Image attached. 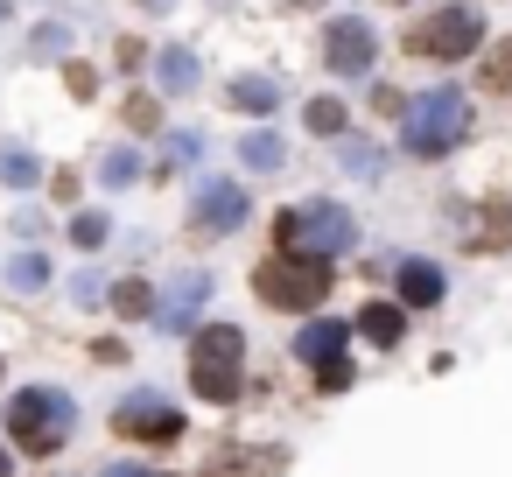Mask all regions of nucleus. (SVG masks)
Returning <instances> with one entry per match:
<instances>
[{"instance_id": "nucleus-1", "label": "nucleus", "mask_w": 512, "mask_h": 477, "mask_svg": "<svg viewBox=\"0 0 512 477\" xmlns=\"http://www.w3.org/2000/svg\"><path fill=\"white\" fill-rule=\"evenodd\" d=\"M71 421H78V400L57 393V386H29V393H15V407H8V435H15L22 456H57L64 435H71Z\"/></svg>"}, {"instance_id": "nucleus-2", "label": "nucleus", "mask_w": 512, "mask_h": 477, "mask_svg": "<svg viewBox=\"0 0 512 477\" xmlns=\"http://www.w3.org/2000/svg\"><path fill=\"white\" fill-rule=\"evenodd\" d=\"M400 120H407V155H449V148L470 134V106H463V92H449V85L414 92V99L400 106Z\"/></svg>"}, {"instance_id": "nucleus-3", "label": "nucleus", "mask_w": 512, "mask_h": 477, "mask_svg": "<svg viewBox=\"0 0 512 477\" xmlns=\"http://www.w3.org/2000/svg\"><path fill=\"white\" fill-rule=\"evenodd\" d=\"M274 225H281V253H302V260H330L358 246V225L337 204H288Z\"/></svg>"}, {"instance_id": "nucleus-4", "label": "nucleus", "mask_w": 512, "mask_h": 477, "mask_svg": "<svg viewBox=\"0 0 512 477\" xmlns=\"http://www.w3.org/2000/svg\"><path fill=\"white\" fill-rule=\"evenodd\" d=\"M239 365H246V337L232 330V323H211V330H197V344H190V386L204 393V400H239Z\"/></svg>"}, {"instance_id": "nucleus-5", "label": "nucleus", "mask_w": 512, "mask_h": 477, "mask_svg": "<svg viewBox=\"0 0 512 477\" xmlns=\"http://www.w3.org/2000/svg\"><path fill=\"white\" fill-rule=\"evenodd\" d=\"M253 288H260L267 309H316V302L330 295V260L281 253V260H267V267L253 274Z\"/></svg>"}, {"instance_id": "nucleus-6", "label": "nucleus", "mask_w": 512, "mask_h": 477, "mask_svg": "<svg viewBox=\"0 0 512 477\" xmlns=\"http://www.w3.org/2000/svg\"><path fill=\"white\" fill-rule=\"evenodd\" d=\"M477 43H484L477 8H435V15L407 36V50H414V57H428V64H456V57H470Z\"/></svg>"}, {"instance_id": "nucleus-7", "label": "nucleus", "mask_w": 512, "mask_h": 477, "mask_svg": "<svg viewBox=\"0 0 512 477\" xmlns=\"http://www.w3.org/2000/svg\"><path fill=\"white\" fill-rule=\"evenodd\" d=\"M372 50H379V36H372L365 22H351V15L323 29V64H330L337 78H365V71H372Z\"/></svg>"}, {"instance_id": "nucleus-8", "label": "nucleus", "mask_w": 512, "mask_h": 477, "mask_svg": "<svg viewBox=\"0 0 512 477\" xmlns=\"http://www.w3.org/2000/svg\"><path fill=\"white\" fill-rule=\"evenodd\" d=\"M204 302H211V274H176V281L162 288V302H155V323H162L169 337H183Z\"/></svg>"}, {"instance_id": "nucleus-9", "label": "nucleus", "mask_w": 512, "mask_h": 477, "mask_svg": "<svg viewBox=\"0 0 512 477\" xmlns=\"http://www.w3.org/2000/svg\"><path fill=\"white\" fill-rule=\"evenodd\" d=\"M120 435H141V442H169V435H183V414L176 407H162V400H148V393H134V400H120Z\"/></svg>"}, {"instance_id": "nucleus-10", "label": "nucleus", "mask_w": 512, "mask_h": 477, "mask_svg": "<svg viewBox=\"0 0 512 477\" xmlns=\"http://www.w3.org/2000/svg\"><path fill=\"white\" fill-rule=\"evenodd\" d=\"M232 225H246V190L239 183H204L197 190V232H232Z\"/></svg>"}, {"instance_id": "nucleus-11", "label": "nucleus", "mask_w": 512, "mask_h": 477, "mask_svg": "<svg viewBox=\"0 0 512 477\" xmlns=\"http://www.w3.org/2000/svg\"><path fill=\"white\" fill-rule=\"evenodd\" d=\"M400 302L407 309H435L442 302V267L435 260H400Z\"/></svg>"}, {"instance_id": "nucleus-12", "label": "nucleus", "mask_w": 512, "mask_h": 477, "mask_svg": "<svg viewBox=\"0 0 512 477\" xmlns=\"http://www.w3.org/2000/svg\"><path fill=\"white\" fill-rule=\"evenodd\" d=\"M344 337H351L344 323H323V316H316V323L295 337V358H309V365H330V358H344Z\"/></svg>"}, {"instance_id": "nucleus-13", "label": "nucleus", "mask_w": 512, "mask_h": 477, "mask_svg": "<svg viewBox=\"0 0 512 477\" xmlns=\"http://www.w3.org/2000/svg\"><path fill=\"white\" fill-rule=\"evenodd\" d=\"M358 330H365L372 344H400V337H407V309H400V302H365V309H358Z\"/></svg>"}, {"instance_id": "nucleus-14", "label": "nucleus", "mask_w": 512, "mask_h": 477, "mask_svg": "<svg viewBox=\"0 0 512 477\" xmlns=\"http://www.w3.org/2000/svg\"><path fill=\"white\" fill-rule=\"evenodd\" d=\"M281 155H288V148H281V134H267V127L239 141V169H253V176H274V169H281Z\"/></svg>"}, {"instance_id": "nucleus-15", "label": "nucleus", "mask_w": 512, "mask_h": 477, "mask_svg": "<svg viewBox=\"0 0 512 477\" xmlns=\"http://www.w3.org/2000/svg\"><path fill=\"white\" fill-rule=\"evenodd\" d=\"M232 106L239 113H274L281 106V85L274 78H232Z\"/></svg>"}, {"instance_id": "nucleus-16", "label": "nucleus", "mask_w": 512, "mask_h": 477, "mask_svg": "<svg viewBox=\"0 0 512 477\" xmlns=\"http://www.w3.org/2000/svg\"><path fill=\"white\" fill-rule=\"evenodd\" d=\"M8 288H15V295H43V288H50V260H43V253H15V260H8Z\"/></svg>"}, {"instance_id": "nucleus-17", "label": "nucleus", "mask_w": 512, "mask_h": 477, "mask_svg": "<svg viewBox=\"0 0 512 477\" xmlns=\"http://www.w3.org/2000/svg\"><path fill=\"white\" fill-rule=\"evenodd\" d=\"M197 78H204V64H197L183 43H176V50H162V85H169V92H197Z\"/></svg>"}, {"instance_id": "nucleus-18", "label": "nucleus", "mask_w": 512, "mask_h": 477, "mask_svg": "<svg viewBox=\"0 0 512 477\" xmlns=\"http://www.w3.org/2000/svg\"><path fill=\"white\" fill-rule=\"evenodd\" d=\"M0 183H8V190H36L43 183V162L22 155V148H8V155H0Z\"/></svg>"}, {"instance_id": "nucleus-19", "label": "nucleus", "mask_w": 512, "mask_h": 477, "mask_svg": "<svg viewBox=\"0 0 512 477\" xmlns=\"http://www.w3.org/2000/svg\"><path fill=\"white\" fill-rule=\"evenodd\" d=\"M99 176H106V190H127V183H134V176H141V155H134V148H113V155H106V169H99Z\"/></svg>"}, {"instance_id": "nucleus-20", "label": "nucleus", "mask_w": 512, "mask_h": 477, "mask_svg": "<svg viewBox=\"0 0 512 477\" xmlns=\"http://www.w3.org/2000/svg\"><path fill=\"white\" fill-rule=\"evenodd\" d=\"M113 309H120V316H155L148 281H120V288H113Z\"/></svg>"}, {"instance_id": "nucleus-21", "label": "nucleus", "mask_w": 512, "mask_h": 477, "mask_svg": "<svg viewBox=\"0 0 512 477\" xmlns=\"http://www.w3.org/2000/svg\"><path fill=\"white\" fill-rule=\"evenodd\" d=\"M309 134H330L337 141L344 134V106L337 99H309Z\"/></svg>"}, {"instance_id": "nucleus-22", "label": "nucleus", "mask_w": 512, "mask_h": 477, "mask_svg": "<svg viewBox=\"0 0 512 477\" xmlns=\"http://www.w3.org/2000/svg\"><path fill=\"white\" fill-rule=\"evenodd\" d=\"M106 225H113L106 211H78V218H71V239H78V246H106Z\"/></svg>"}, {"instance_id": "nucleus-23", "label": "nucleus", "mask_w": 512, "mask_h": 477, "mask_svg": "<svg viewBox=\"0 0 512 477\" xmlns=\"http://www.w3.org/2000/svg\"><path fill=\"white\" fill-rule=\"evenodd\" d=\"M344 169L351 176H379V148L372 141H344Z\"/></svg>"}, {"instance_id": "nucleus-24", "label": "nucleus", "mask_w": 512, "mask_h": 477, "mask_svg": "<svg viewBox=\"0 0 512 477\" xmlns=\"http://www.w3.org/2000/svg\"><path fill=\"white\" fill-rule=\"evenodd\" d=\"M316 386H323V393H344V386H351V358H330V365H316Z\"/></svg>"}, {"instance_id": "nucleus-25", "label": "nucleus", "mask_w": 512, "mask_h": 477, "mask_svg": "<svg viewBox=\"0 0 512 477\" xmlns=\"http://www.w3.org/2000/svg\"><path fill=\"white\" fill-rule=\"evenodd\" d=\"M484 85H491V92H512V43L498 50V64H484Z\"/></svg>"}, {"instance_id": "nucleus-26", "label": "nucleus", "mask_w": 512, "mask_h": 477, "mask_svg": "<svg viewBox=\"0 0 512 477\" xmlns=\"http://www.w3.org/2000/svg\"><path fill=\"white\" fill-rule=\"evenodd\" d=\"M197 155H204V141H197V134H169V162H176V169H183V162H197Z\"/></svg>"}, {"instance_id": "nucleus-27", "label": "nucleus", "mask_w": 512, "mask_h": 477, "mask_svg": "<svg viewBox=\"0 0 512 477\" xmlns=\"http://www.w3.org/2000/svg\"><path fill=\"white\" fill-rule=\"evenodd\" d=\"M127 120H134L141 134H155V127H162V113H155V99H134V106H127Z\"/></svg>"}, {"instance_id": "nucleus-28", "label": "nucleus", "mask_w": 512, "mask_h": 477, "mask_svg": "<svg viewBox=\"0 0 512 477\" xmlns=\"http://www.w3.org/2000/svg\"><path fill=\"white\" fill-rule=\"evenodd\" d=\"M71 295H78V302H99L106 288H99V274H78V281H71Z\"/></svg>"}, {"instance_id": "nucleus-29", "label": "nucleus", "mask_w": 512, "mask_h": 477, "mask_svg": "<svg viewBox=\"0 0 512 477\" xmlns=\"http://www.w3.org/2000/svg\"><path fill=\"white\" fill-rule=\"evenodd\" d=\"M106 477H148V470H141V463H113Z\"/></svg>"}, {"instance_id": "nucleus-30", "label": "nucleus", "mask_w": 512, "mask_h": 477, "mask_svg": "<svg viewBox=\"0 0 512 477\" xmlns=\"http://www.w3.org/2000/svg\"><path fill=\"white\" fill-rule=\"evenodd\" d=\"M141 8H169V0H141Z\"/></svg>"}, {"instance_id": "nucleus-31", "label": "nucleus", "mask_w": 512, "mask_h": 477, "mask_svg": "<svg viewBox=\"0 0 512 477\" xmlns=\"http://www.w3.org/2000/svg\"><path fill=\"white\" fill-rule=\"evenodd\" d=\"M0 477H8V449H0Z\"/></svg>"}, {"instance_id": "nucleus-32", "label": "nucleus", "mask_w": 512, "mask_h": 477, "mask_svg": "<svg viewBox=\"0 0 512 477\" xmlns=\"http://www.w3.org/2000/svg\"><path fill=\"white\" fill-rule=\"evenodd\" d=\"M288 8H309V0H288Z\"/></svg>"}, {"instance_id": "nucleus-33", "label": "nucleus", "mask_w": 512, "mask_h": 477, "mask_svg": "<svg viewBox=\"0 0 512 477\" xmlns=\"http://www.w3.org/2000/svg\"><path fill=\"white\" fill-rule=\"evenodd\" d=\"M0 379H8V365H0Z\"/></svg>"}]
</instances>
